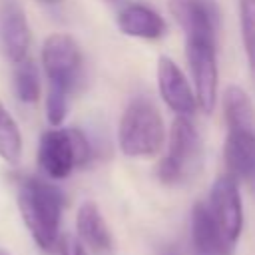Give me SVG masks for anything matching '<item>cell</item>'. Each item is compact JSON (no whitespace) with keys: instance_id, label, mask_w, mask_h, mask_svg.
I'll use <instances>...</instances> for the list:
<instances>
[{"instance_id":"obj_1","label":"cell","mask_w":255,"mask_h":255,"mask_svg":"<svg viewBox=\"0 0 255 255\" xmlns=\"http://www.w3.org/2000/svg\"><path fill=\"white\" fill-rule=\"evenodd\" d=\"M16 201L36 245L44 251H56L64 207L62 191L44 179L28 175L18 179Z\"/></svg>"},{"instance_id":"obj_2","label":"cell","mask_w":255,"mask_h":255,"mask_svg":"<svg viewBox=\"0 0 255 255\" xmlns=\"http://www.w3.org/2000/svg\"><path fill=\"white\" fill-rule=\"evenodd\" d=\"M165 139L163 120L155 104L147 98H135L122 114L118 128L120 149L129 157L155 155Z\"/></svg>"},{"instance_id":"obj_3","label":"cell","mask_w":255,"mask_h":255,"mask_svg":"<svg viewBox=\"0 0 255 255\" xmlns=\"http://www.w3.org/2000/svg\"><path fill=\"white\" fill-rule=\"evenodd\" d=\"M92 143L78 128H52L38 143V165L52 179H64L72 169L92 159Z\"/></svg>"},{"instance_id":"obj_4","label":"cell","mask_w":255,"mask_h":255,"mask_svg":"<svg viewBox=\"0 0 255 255\" xmlns=\"http://www.w3.org/2000/svg\"><path fill=\"white\" fill-rule=\"evenodd\" d=\"M201 163V135L187 116H177L169 129L167 155L157 163L159 181L173 185L189 177Z\"/></svg>"},{"instance_id":"obj_5","label":"cell","mask_w":255,"mask_h":255,"mask_svg":"<svg viewBox=\"0 0 255 255\" xmlns=\"http://www.w3.org/2000/svg\"><path fill=\"white\" fill-rule=\"evenodd\" d=\"M185 60L195 86V102L205 114H211L217 102L219 84L215 44L203 40H185Z\"/></svg>"},{"instance_id":"obj_6","label":"cell","mask_w":255,"mask_h":255,"mask_svg":"<svg viewBox=\"0 0 255 255\" xmlns=\"http://www.w3.org/2000/svg\"><path fill=\"white\" fill-rule=\"evenodd\" d=\"M42 66L50 84H58L68 92L74 90L82 66L80 48L74 38L68 34H50L42 44Z\"/></svg>"},{"instance_id":"obj_7","label":"cell","mask_w":255,"mask_h":255,"mask_svg":"<svg viewBox=\"0 0 255 255\" xmlns=\"http://www.w3.org/2000/svg\"><path fill=\"white\" fill-rule=\"evenodd\" d=\"M207 209L213 221L217 223L221 235L227 239V243L235 245L243 229V205H241L237 179L233 175L225 173L215 179L209 193Z\"/></svg>"},{"instance_id":"obj_8","label":"cell","mask_w":255,"mask_h":255,"mask_svg":"<svg viewBox=\"0 0 255 255\" xmlns=\"http://www.w3.org/2000/svg\"><path fill=\"white\" fill-rule=\"evenodd\" d=\"M169 12L185 32V40L215 44L219 10L213 0H169Z\"/></svg>"},{"instance_id":"obj_9","label":"cell","mask_w":255,"mask_h":255,"mask_svg":"<svg viewBox=\"0 0 255 255\" xmlns=\"http://www.w3.org/2000/svg\"><path fill=\"white\" fill-rule=\"evenodd\" d=\"M30 48V26L22 6L16 0H0V50L18 64L26 58Z\"/></svg>"},{"instance_id":"obj_10","label":"cell","mask_w":255,"mask_h":255,"mask_svg":"<svg viewBox=\"0 0 255 255\" xmlns=\"http://www.w3.org/2000/svg\"><path fill=\"white\" fill-rule=\"evenodd\" d=\"M223 153L229 175L247 181L255 193V128H227Z\"/></svg>"},{"instance_id":"obj_11","label":"cell","mask_w":255,"mask_h":255,"mask_svg":"<svg viewBox=\"0 0 255 255\" xmlns=\"http://www.w3.org/2000/svg\"><path fill=\"white\" fill-rule=\"evenodd\" d=\"M157 88H159L161 100L167 104L171 112H175L177 116L193 114L197 106L195 94L191 92L183 72L167 56H161L157 60Z\"/></svg>"},{"instance_id":"obj_12","label":"cell","mask_w":255,"mask_h":255,"mask_svg":"<svg viewBox=\"0 0 255 255\" xmlns=\"http://www.w3.org/2000/svg\"><path fill=\"white\" fill-rule=\"evenodd\" d=\"M191 241L197 255H229L233 249L221 235L205 203H195L191 211Z\"/></svg>"},{"instance_id":"obj_13","label":"cell","mask_w":255,"mask_h":255,"mask_svg":"<svg viewBox=\"0 0 255 255\" xmlns=\"http://www.w3.org/2000/svg\"><path fill=\"white\" fill-rule=\"evenodd\" d=\"M118 28L131 38L155 40L165 32L163 18L145 4H128L118 14Z\"/></svg>"},{"instance_id":"obj_14","label":"cell","mask_w":255,"mask_h":255,"mask_svg":"<svg viewBox=\"0 0 255 255\" xmlns=\"http://www.w3.org/2000/svg\"><path fill=\"white\" fill-rule=\"evenodd\" d=\"M76 229L78 237L84 245H88L96 253L110 251L112 247V235L106 225L104 215L100 213L98 205L92 201H84L76 215Z\"/></svg>"},{"instance_id":"obj_15","label":"cell","mask_w":255,"mask_h":255,"mask_svg":"<svg viewBox=\"0 0 255 255\" xmlns=\"http://www.w3.org/2000/svg\"><path fill=\"white\" fill-rule=\"evenodd\" d=\"M223 116L227 128H255V106L239 86H227L223 92Z\"/></svg>"},{"instance_id":"obj_16","label":"cell","mask_w":255,"mask_h":255,"mask_svg":"<svg viewBox=\"0 0 255 255\" xmlns=\"http://www.w3.org/2000/svg\"><path fill=\"white\" fill-rule=\"evenodd\" d=\"M14 92L24 104H34L40 98V74L32 60L24 58L14 70Z\"/></svg>"},{"instance_id":"obj_17","label":"cell","mask_w":255,"mask_h":255,"mask_svg":"<svg viewBox=\"0 0 255 255\" xmlns=\"http://www.w3.org/2000/svg\"><path fill=\"white\" fill-rule=\"evenodd\" d=\"M22 153V135L18 124L0 102V157L8 163H18Z\"/></svg>"},{"instance_id":"obj_18","label":"cell","mask_w":255,"mask_h":255,"mask_svg":"<svg viewBox=\"0 0 255 255\" xmlns=\"http://www.w3.org/2000/svg\"><path fill=\"white\" fill-rule=\"evenodd\" d=\"M241 36L249 72L255 82V0H241Z\"/></svg>"},{"instance_id":"obj_19","label":"cell","mask_w":255,"mask_h":255,"mask_svg":"<svg viewBox=\"0 0 255 255\" xmlns=\"http://www.w3.org/2000/svg\"><path fill=\"white\" fill-rule=\"evenodd\" d=\"M68 90L58 86V84H50L48 88V96H46V118L48 122L58 128L68 114Z\"/></svg>"},{"instance_id":"obj_20","label":"cell","mask_w":255,"mask_h":255,"mask_svg":"<svg viewBox=\"0 0 255 255\" xmlns=\"http://www.w3.org/2000/svg\"><path fill=\"white\" fill-rule=\"evenodd\" d=\"M56 249H58L60 255H86L84 243L74 235H60L58 243H56Z\"/></svg>"},{"instance_id":"obj_21","label":"cell","mask_w":255,"mask_h":255,"mask_svg":"<svg viewBox=\"0 0 255 255\" xmlns=\"http://www.w3.org/2000/svg\"><path fill=\"white\" fill-rule=\"evenodd\" d=\"M40 2H48V4H54V2H60V0H40Z\"/></svg>"},{"instance_id":"obj_22","label":"cell","mask_w":255,"mask_h":255,"mask_svg":"<svg viewBox=\"0 0 255 255\" xmlns=\"http://www.w3.org/2000/svg\"><path fill=\"white\" fill-rule=\"evenodd\" d=\"M0 255H10V253H8L6 249H2V247H0Z\"/></svg>"},{"instance_id":"obj_23","label":"cell","mask_w":255,"mask_h":255,"mask_svg":"<svg viewBox=\"0 0 255 255\" xmlns=\"http://www.w3.org/2000/svg\"><path fill=\"white\" fill-rule=\"evenodd\" d=\"M112 2H116V0H112Z\"/></svg>"}]
</instances>
